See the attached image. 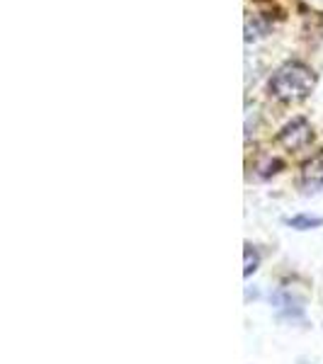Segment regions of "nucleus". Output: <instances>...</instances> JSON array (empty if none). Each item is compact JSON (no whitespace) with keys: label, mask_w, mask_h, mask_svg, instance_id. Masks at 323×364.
<instances>
[{"label":"nucleus","mask_w":323,"mask_h":364,"mask_svg":"<svg viewBox=\"0 0 323 364\" xmlns=\"http://www.w3.org/2000/svg\"><path fill=\"white\" fill-rule=\"evenodd\" d=\"M316 85V75L307 63L290 61L270 80V92L272 97L282 100V102H299V100L309 97Z\"/></svg>","instance_id":"f257e3e1"},{"label":"nucleus","mask_w":323,"mask_h":364,"mask_svg":"<svg viewBox=\"0 0 323 364\" xmlns=\"http://www.w3.org/2000/svg\"><path fill=\"white\" fill-rule=\"evenodd\" d=\"M280 144L287 146L290 151H299L304 146H309V141L314 139V132H311L309 122L307 119H295L292 124H287L280 132Z\"/></svg>","instance_id":"f03ea898"},{"label":"nucleus","mask_w":323,"mask_h":364,"mask_svg":"<svg viewBox=\"0 0 323 364\" xmlns=\"http://www.w3.org/2000/svg\"><path fill=\"white\" fill-rule=\"evenodd\" d=\"M304 180H307L309 190L323 192V154L316 156L314 161H309L304 166Z\"/></svg>","instance_id":"7ed1b4c3"},{"label":"nucleus","mask_w":323,"mask_h":364,"mask_svg":"<svg viewBox=\"0 0 323 364\" xmlns=\"http://www.w3.org/2000/svg\"><path fill=\"white\" fill-rule=\"evenodd\" d=\"M321 224H323V219H319V216H295V219H290V226L299 228V231L316 228V226H321Z\"/></svg>","instance_id":"20e7f679"},{"label":"nucleus","mask_w":323,"mask_h":364,"mask_svg":"<svg viewBox=\"0 0 323 364\" xmlns=\"http://www.w3.org/2000/svg\"><path fill=\"white\" fill-rule=\"evenodd\" d=\"M258 269V255L250 248H245V269H243V274L245 277H250Z\"/></svg>","instance_id":"39448f33"}]
</instances>
